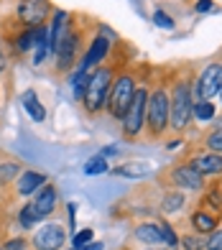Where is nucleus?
Wrapping results in <instances>:
<instances>
[{"mask_svg": "<svg viewBox=\"0 0 222 250\" xmlns=\"http://www.w3.org/2000/svg\"><path fill=\"white\" fill-rule=\"evenodd\" d=\"M204 250H222V227H215L204 240Z\"/></svg>", "mask_w": 222, "mask_h": 250, "instance_id": "obj_29", "label": "nucleus"}, {"mask_svg": "<svg viewBox=\"0 0 222 250\" xmlns=\"http://www.w3.org/2000/svg\"><path fill=\"white\" fill-rule=\"evenodd\" d=\"M192 227H194V232L197 235H209L217 227V217L215 214H209V212H204V209H199V212H194L192 214Z\"/></svg>", "mask_w": 222, "mask_h": 250, "instance_id": "obj_19", "label": "nucleus"}, {"mask_svg": "<svg viewBox=\"0 0 222 250\" xmlns=\"http://www.w3.org/2000/svg\"><path fill=\"white\" fill-rule=\"evenodd\" d=\"M133 237H136L138 243H143V245H163L156 222H141V225H136V230H133Z\"/></svg>", "mask_w": 222, "mask_h": 250, "instance_id": "obj_18", "label": "nucleus"}, {"mask_svg": "<svg viewBox=\"0 0 222 250\" xmlns=\"http://www.w3.org/2000/svg\"><path fill=\"white\" fill-rule=\"evenodd\" d=\"M20 105H23V110L31 115L33 123H43V120H46V110H43L41 100H39V95L33 92V89H26V92L20 95Z\"/></svg>", "mask_w": 222, "mask_h": 250, "instance_id": "obj_16", "label": "nucleus"}, {"mask_svg": "<svg viewBox=\"0 0 222 250\" xmlns=\"http://www.w3.org/2000/svg\"><path fill=\"white\" fill-rule=\"evenodd\" d=\"M169 181H171V187L174 189H189V191H202L204 189V176L194 171V168L189 164H176L171 166V171H169Z\"/></svg>", "mask_w": 222, "mask_h": 250, "instance_id": "obj_10", "label": "nucleus"}, {"mask_svg": "<svg viewBox=\"0 0 222 250\" xmlns=\"http://www.w3.org/2000/svg\"><path fill=\"white\" fill-rule=\"evenodd\" d=\"M179 245L184 250H204V237L202 235H184L179 240Z\"/></svg>", "mask_w": 222, "mask_h": 250, "instance_id": "obj_26", "label": "nucleus"}, {"mask_svg": "<svg viewBox=\"0 0 222 250\" xmlns=\"http://www.w3.org/2000/svg\"><path fill=\"white\" fill-rule=\"evenodd\" d=\"M113 174L115 176H128V179H143V176H148V164L130 161V164H123V166H115Z\"/></svg>", "mask_w": 222, "mask_h": 250, "instance_id": "obj_20", "label": "nucleus"}, {"mask_svg": "<svg viewBox=\"0 0 222 250\" xmlns=\"http://www.w3.org/2000/svg\"><path fill=\"white\" fill-rule=\"evenodd\" d=\"M72 250H105V245L102 243H84V245H80V248H72Z\"/></svg>", "mask_w": 222, "mask_h": 250, "instance_id": "obj_34", "label": "nucleus"}, {"mask_svg": "<svg viewBox=\"0 0 222 250\" xmlns=\"http://www.w3.org/2000/svg\"><path fill=\"white\" fill-rule=\"evenodd\" d=\"M31 204H33V209L39 212V217H41V220L51 217V214L59 209V194H57V187L46 181V184H43V187L36 191V194H33V202H31Z\"/></svg>", "mask_w": 222, "mask_h": 250, "instance_id": "obj_12", "label": "nucleus"}, {"mask_svg": "<svg viewBox=\"0 0 222 250\" xmlns=\"http://www.w3.org/2000/svg\"><path fill=\"white\" fill-rule=\"evenodd\" d=\"M136 89H138V82H136V77H133L130 72L115 74L113 87H110V97H107V107H105L107 115L115 118V120H123L130 100H133V95H136Z\"/></svg>", "mask_w": 222, "mask_h": 250, "instance_id": "obj_4", "label": "nucleus"}, {"mask_svg": "<svg viewBox=\"0 0 222 250\" xmlns=\"http://www.w3.org/2000/svg\"><path fill=\"white\" fill-rule=\"evenodd\" d=\"M41 222V217H39V212L33 209V204L28 202V204H23L20 207V212H18V225H20V230H33Z\"/></svg>", "mask_w": 222, "mask_h": 250, "instance_id": "obj_22", "label": "nucleus"}, {"mask_svg": "<svg viewBox=\"0 0 222 250\" xmlns=\"http://www.w3.org/2000/svg\"><path fill=\"white\" fill-rule=\"evenodd\" d=\"M220 87H222V64L215 62V64L204 66V72L197 77L194 92H197L199 100H212L220 92Z\"/></svg>", "mask_w": 222, "mask_h": 250, "instance_id": "obj_11", "label": "nucleus"}, {"mask_svg": "<svg viewBox=\"0 0 222 250\" xmlns=\"http://www.w3.org/2000/svg\"><path fill=\"white\" fill-rule=\"evenodd\" d=\"M197 13H209V10H215V5H212V0H197Z\"/></svg>", "mask_w": 222, "mask_h": 250, "instance_id": "obj_33", "label": "nucleus"}, {"mask_svg": "<svg viewBox=\"0 0 222 250\" xmlns=\"http://www.w3.org/2000/svg\"><path fill=\"white\" fill-rule=\"evenodd\" d=\"M189 166L194 171H199L204 179L207 176H222V156L220 153H197L189 158Z\"/></svg>", "mask_w": 222, "mask_h": 250, "instance_id": "obj_14", "label": "nucleus"}, {"mask_svg": "<svg viewBox=\"0 0 222 250\" xmlns=\"http://www.w3.org/2000/svg\"><path fill=\"white\" fill-rule=\"evenodd\" d=\"M113 79H115V69L107 62L90 72V79H87V87H84V95L80 100L82 102V110L90 118H97L100 112L107 107V97H110Z\"/></svg>", "mask_w": 222, "mask_h": 250, "instance_id": "obj_1", "label": "nucleus"}, {"mask_svg": "<svg viewBox=\"0 0 222 250\" xmlns=\"http://www.w3.org/2000/svg\"><path fill=\"white\" fill-rule=\"evenodd\" d=\"M146 105H148V89H146V84H143V87L136 89V95H133L123 120H120L123 123L125 141H136V138L143 135V130H146Z\"/></svg>", "mask_w": 222, "mask_h": 250, "instance_id": "obj_5", "label": "nucleus"}, {"mask_svg": "<svg viewBox=\"0 0 222 250\" xmlns=\"http://www.w3.org/2000/svg\"><path fill=\"white\" fill-rule=\"evenodd\" d=\"M169 128L176 133V135H184V130L189 128L192 123V87L186 79H176L174 87H171V95H169Z\"/></svg>", "mask_w": 222, "mask_h": 250, "instance_id": "obj_3", "label": "nucleus"}, {"mask_svg": "<svg viewBox=\"0 0 222 250\" xmlns=\"http://www.w3.org/2000/svg\"><path fill=\"white\" fill-rule=\"evenodd\" d=\"M204 143H207V148L212 151V153H220V156H222V128H217V130L209 133Z\"/></svg>", "mask_w": 222, "mask_h": 250, "instance_id": "obj_28", "label": "nucleus"}, {"mask_svg": "<svg viewBox=\"0 0 222 250\" xmlns=\"http://www.w3.org/2000/svg\"><path fill=\"white\" fill-rule=\"evenodd\" d=\"M192 118H197L199 123L212 120V118H215V105H212L209 100H199V102H194V107H192Z\"/></svg>", "mask_w": 222, "mask_h": 250, "instance_id": "obj_23", "label": "nucleus"}, {"mask_svg": "<svg viewBox=\"0 0 222 250\" xmlns=\"http://www.w3.org/2000/svg\"><path fill=\"white\" fill-rule=\"evenodd\" d=\"M107 171V158L105 156H92L90 161H87V166H84V174L87 176H100V174H105Z\"/></svg>", "mask_w": 222, "mask_h": 250, "instance_id": "obj_24", "label": "nucleus"}, {"mask_svg": "<svg viewBox=\"0 0 222 250\" xmlns=\"http://www.w3.org/2000/svg\"><path fill=\"white\" fill-rule=\"evenodd\" d=\"M217 95H220V100H222V87H220V92H217Z\"/></svg>", "mask_w": 222, "mask_h": 250, "instance_id": "obj_37", "label": "nucleus"}, {"mask_svg": "<svg viewBox=\"0 0 222 250\" xmlns=\"http://www.w3.org/2000/svg\"><path fill=\"white\" fill-rule=\"evenodd\" d=\"M43 41H49V31H46V26H33V28H23L16 36V51L18 54H26V51H31V49H36L39 43H43Z\"/></svg>", "mask_w": 222, "mask_h": 250, "instance_id": "obj_15", "label": "nucleus"}, {"mask_svg": "<svg viewBox=\"0 0 222 250\" xmlns=\"http://www.w3.org/2000/svg\"><path fill=\"white\" fill-rule=\"evenodd\" d=\"M54 13L49 0H20L16 8V18L20 28H33V26H46V18Z\"/></svg>", "mask_w": 222, "mask_h": 250, "instance_id": "obj_6", "label": "nucleus"}, {"mask_svg": "<svg viewBox=\"0 0 222 250\" xmlns=\"http://www.w3.org/2000/svg\"><path fill=\"white\" fill-rule=\"evenodd\" d=\"M66 245V230L61 222H49L41 225L31 237V248L33 250H61Z\"/></svg>", "mask_w": 222, "mask_h": 250, "instance_id": "obj_8", "label": "nucleus"}, {"mask_svg": "<svg viewBox=\"0 0 222 250\" xmlns=\"http://www.w3.org/2000/svg\"><path fill=\"white\" fill-rule=\"evenodd\" d=\"M46 176L39 174V171H31V168H23V171L18 174V179L13 181V197H33L36 191L46 184Z\"/></svg>", "mask_w": 222, "mask_h": 250, "instance_id": "obj_13", "label": "nucleus"}, {"mask_svg": "<svg viewBox=\"0 0 222 250\" xmlns=\"http://www.w3.org/2000/svg\"><path fill=\"white\" fill-rule=\"evenodd\" d=\"M169 89L163 84H156L148 92V105H146V133L151 141H159L169 130Z\"/></svg>", "mask_w": 222, "mask_h": 250, "instance_id": "obj_2", "label": "nucleus"}, {"mask_svg": "<svg viewBox=\"0 0 222 250\" xmlns=\"http://www.w3.org/2000/svg\"><path fill=\"white\" fill-rule=\"evenodd\" d=\"M153 23H156L159 28H163V31H171V28H174L171 16H166L163 10H156V13H153Z\"/></svg>", "mask_w": 222, "mask_h": 250, "instance_id": "obj_30", "label": "nucleus"}, {"mask_svg": "<svg viewBox=\"0 0 222 250\" xmlns=\"http://www.w3.org/2000/svg\"><path fill=\"white\" fill-rule=\"evenodd\" d=\"M84 243H92V227H84V230H82V232H77V235H74V240H72L74 248H80V245H84Z\"/></svg>", "mask_w": 222, "mask_h": 250, "instance_id": "obj_32", "label": "nucleus"}, {"mask_svg": "<svg viewBox=\"0 0 222 250\" xmlns=\"http://www.w3.org/2000/svg\"><path fill=\"white\" fill-rule=\"evenodd\" d=\"M148 250H171V248H148Z\"/></svg>", "mask_w": 222, "mask_h": 250, "instance_id": "obj_36", "label": "nucleus"}, {"mask_svg": "<svg viewBox=\"0 0 222 250\" xmlns=\"http://www.w3.org/2000/svg\"><path fill=\"white\" fill-rule=\"evenodd\" d=\"M159 232H161V243H163L166 248H179V237H176L174 227H171L169 222H161V225H159Z\"/></svg>", "mask_w": 222, "mask_h": 250, "instance_id": "obj_25", "label": "nucleus"}, {"mask_svg": "<svg viewBox=\"0 0 222 250\" xmlns=\"http://www.w3.org/2000/svg\"><path fill=\"white\" fill-rule=\"evenodd\" d=\"M82 51V33L77 31L74 26H69V31H66V36L61 39V43L57 46V69L64 74V72H69L72 66L77 64V56H80Z\"/></svg>", "mask_w": 222, "mask_h": 250, "instance_id": "obj_7", "label": "nucleus"}, {"mask_svg": "<svg viewBox=\"0 0 222 250\" xmlns=\"http://www.w3.org/2000/svg\"><path fill=\"white\" fill-rule=\"evenodd\" d=\"M115 153H118V146H107V148L100 153V156H105V158H107V156H115Z\"/></svg>", "mask_w": 222, "mask_h": 250, "instance_id": "obj_35", "label": "nucleus"}, {"mask_svg": "<svg viewBox=\"0 0 222 250\" xmlns=\"http://www.w3.org/2000/svg\"><path fill=\"white\" fill-rule=\"evenodd\" d=\"M110 49H113V43H110L107 36H102V33L92 36V41L87 43V49L82 54L80 69L82 72H92V69H97V66H102L107 62V56H110Z\"/></svg>", "mask_w": 222, "mask_h": 250, "instance_id": "obj_9", "label": "nucleus"}, {"mask_svg": "<svg viewBox=\"0 0 222 250\" xmlns=\"http://www.w3.org/2000/svg\"><path fill=\"white\" fill-rule=\"evenodd\" d=\"M0 250H3V245H0Z\"/></svg>", "mask_w": 222, "mask_h": 250, "instance_id": "obj_38", "label": "nucleus"}, {"mask_svg": "<svg viewBox=\"0 0 222 250\" xmlns=\"http://www.w3.org/2000/svg\"><path fill=\"white\" fill-rule=\"evenodd\" d=\"M125 250H130V248H125Z\"/></svg>", "mask_w": 222, "mask_h": 250, "instance_id": "obj_39", "label": "nucleus"}, {"mask_svg": "<svg viewBox=\"0 0 222 250\" xmlns=\"http://www.w3.org/2000/svg\"><path fill=\"white\" fill-rule=\"evenodd\" d=\"M23 171L20 168V164L16 161V158L10 156H0V189L5 187H13V181L18 179V174Z\"/></svg>", "mask_w": 222, "mask_h": 250, "instance_id": "obj_17", "label": "nucleus"}, {"mask_svg": "<svg viewBox=\"0 0 222 250\" xmlns=\"http://www.w3.org/2000/svg\"><path fill=\"white\" fill-rule=\"evenodd\" d=\"M184 207V191L174 189V191H166L163 199H161V212L163 214H174Z\"/></svg>", "mask_w": 222, "mask_h": 250, "instance_id": "obj_21", "label": "nucleus"}, {"mask_svg": "<svg viewBox=\"0 0 222 250\" xmlns=\"http://www.w3.org/2000/svg\"><path fill=\"white\" fill-rule=\"evenodd\" d=\"M3 250H31V243L26 237H10V240H5Z\"/></svg>", "mask_w": 222, "mask_h": 250, "instance_id": "obj_31", "label": "nucleus"}, {"mask_svg": "<svg viewBox=\"0 0 222 250\" xmlns=\"http://www.w3.org/2000/svg\"><path fill=\"white\" fill-rule=\"evenodd\" d=\"M204 202H207V204H212V209H215V212H222V187H220V184H215L212 189L207 191Z\"/></svg>", "mask_w": 222, "mask_h": 250, "instance_id": "obj_27", "label": "nucleus"}]
</instances>
